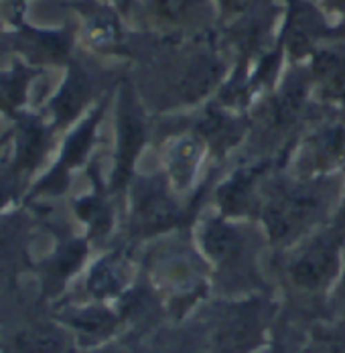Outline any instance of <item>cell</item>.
Returning <instances> with one entry per match:
<instances>
[{"label":"cell","instance_id":"cell-6","mask_svg":"<svg viewBox=\"0 0 345 353\" xmlns=\"http://www.w3.org/2000/svg\"><path fill=\"white\" fill-rule=\"evenodd\" d=\"M106 110L108 98L94 104L77 124L69 128L59 144L57 159L43 175L34 179V183L23 197L25 203H45L49 199H59L68 193L73 173H77L79 169H88V165L96 157V146Z\"/></svg>","mask_w":345,"mask_h":353},{"label":"cell","instance_id":"cell-27","mask_svg":"<svg viewBox=\"0 0 345 353\" xmlns=\"http://www.w3.org/2000/svg\"><path fill=\"white\" fill-rule=\"evenodd\" d=\"M333 296H335V301H337L339 309L345 313V264H344V270H342L339 281H337V284L333 286Z\"/></svg>","mask_w":345,"mask_h":353},{"label":"cell","instance_id":"cell-23","mask_svg":"<svg viewBox=\"0 0 345 353\" xmlns=\"http://www.w3.org/2000/svg\"><path fill=\"white\" fill-rule=\"evenodd\" d=\"M34 71L29 68H14L8 73H0V112L17 118L21 114V106L25 104V90L31 81Z\"/></svg>","mask_w":345,"mask_h":353},{"label":"cell","instance_id":"cell-9","mask_svg":"<svg viewBox=\"0 0 345 353\" xmlns=\"http://www.w3.org/2000/svg\"><path fill=\"white\" fill-rule=\"evenodd\" d=\"M288 175L301 179L344 175L345 173V118L315 116L297 137L278 165Z\"/></svg>","mask_w":345,"mask_h":353},{"label":"cell","instance_id":"cell-14","mask_svg":"<svg viewBox=\"0 0 345 353\" xmlns=\"http://www.w3.org/2000/svg\"><path fill=\"white\" fill-rule=\"evenodd\" d=\"M12 122V130H8L12 152L8 161H2V167L29 191L39 169L47 165L53 148L57 146L59 132L49 124V120L29 112H21Z\"/></svg>","mask_w":345,"mask_h":353},{"label":"cell","instance_id":"cell-26","mask_svg":"<svg viewBox=\"0 0 345 353\" xmlns=\"http://www.w3.org/2000/svg\"><path fill=\"white\" fill-rule=\"evenodd\" d=\"M86 353H132V350L116 339L108 341V343H102L98 347H92V350H86Z\"/></svg>","mask_w":345,"mask_h":353},{"label":"cell","instance_id":"cell-4","mask_svg":"<svg viewBox=\"0 0 345 353\" xmlns=\"http://www.w3.org/2000/svg\"><path fill=\"white\" fill-rule=\"evenodd\" d=\"M140 268L152 290L169 305H187L204 296L211 272L191 230L163 236L140 248Z\"/></svg>","mask_w":345,"mask_h":353},{"label":"cell","instance_id":"cell-28","mask_svg":"<svg viewBox=\"0 0 345 353\" xmlns=\"http://www.w3.org/2000/svg\"><path fill=\"white\" fill-rule=\"evenodd\" d=\"M331 223L345 234V185H344V193H342V201H339V208H337L335 217H333V221H331Z\"/></svg>","mask_w":345,"mask_h":353},{"label":"cell","instance_id":"cell-20","mask_svg":"<svg viewBox=\"0 0 345 353\" xmlns=\"http://www.w3.org/2000/svg\"><path fill=\"white\" fill-rule=\"evenodd\" d=\"M309 77L325 100L345 102V39L315 49Z\"/></svg>","mask_w":345,"mask_h":353},{"label":"cell","instance_id":"cell-2","mask_svg":"<svg viewBox=\"0 0 345 353\" xmlns=\"http://www.w3.org/2000/svg\"><path fill=\"white\" fill-rule=\"evenodd\" d=\"M191 232L209 266L211 283L224 281L234 288H246L262 281L264 258L273 248L260 223L232 219L206 205Z\"/></svg>","mask_w":345,"mask_h":353},{"label":"cell","instance_id":"cell-25","mask_svg":"<svg viewBox=\"0 0 345 353\" xmlns=\"http://www.w3.org/2000/svg\"><path fill=\"white\" fill-rule=\"evenodd\" d=\"M299 353H345V343L333 333H317Z\"/></svg>","mask_w":345,"mask_h":353},{"label":"cell","instance_id":"cell-8","mask_svg":"<svg viewBox=\"0 0 345 353\" xmlns=\"http://www.w3.org/2000/svg\"><path fill=\"white\" fill-rule=\"evenodd\" d=\"M33 205L41 215V228L53 236V248L39 262H34L33 272L39 276L41 296L55 301L68 290L73 279L86 270L94 246L83 234H75L69 221L53 215L45 203Z\"/></svg>","mask_w":345,"mask_h":353},{"label":"cell","instance_id":"cell-22","mask_svg":"<svg viewBox=\"0 0 345 353\" xmlns=\"http://www.w3.org/2000/svg\"><path fill=\"white\" fill-rule=\"evenodd\" d=\"M323 35H327V31L323 27L319 12L307 2L295 0V10L286 31V45L293 51V55L303 57L307 53H315V49L319 47L317 43Z\"/></svg>","mask_w":345,"mask_h":353},{"label":"cell","instance_id":"cell-29","mask_svg":"<svg viewBox=\"0 0 345 353\" xmlns=\"http://www.w3.org/2000/svg\"><path fill=\"white\" fill-rule=\"evenodd\" d=\"M8 141H10V134L6 132V134H4V137L0 139V165H2V154H4V144H6V142H8Z\"/></svg>","mask_w":345,"mask_h":353},{"label":"cell","instance_id":"cell-19","mask_svg":"<svg viewBox=\"0 0 345 353\" xmlns=\"http://www.w3.org/2000/svg\"><path fill=\"white\" fill-rule=\"evenodd\" d=\"M73 337L57 319H39L19 327L6 341L4 353H69Z\"/></svg>","mask_w":345,"mask_h":353},{"label":"cell","instance_id":"cell-7","mask_svg":"<svg viewBox=\"0 0 345 353\" xmlns=\"http://www.w3.org/2000/svg\"><path fill=\"white\" fill-rule=\"evenodd\" d=\"M157 165L167 175L172 189L197 210L207 205L213 159L207 144L189 126L175 128L157 144Z\"/></svg>","mask_w":345,"mask_h":353},{"label":"cell","instance_id":"cell-16","mask_svg":"<svg viewBox=\"0 0 345 353\" xmlns=\"http://www.w3.org/2000/svg\"><path fill=\"white\" fill-rule=\"evenodd\" d=\"M264 323V301L250 299L230 305L211 333V350L213 353H248L262 341Z\"/></svg>","mask_w":345,"mask_h":353},{"label":"cell","instance_id":"cell-30","mask_svg":"<svg viewBox=\"0 0 345 353\" xmlns=\"http://www.w3.org/2000/svg\"><path fill=\"white\" fill-rule=\"evenodd\" d=\"M333 37H337V39H345V23H342V27L335 31V35Z\"/></svg>","mask_w":345,"mask_h":353},{"label":"cell","instance_id":"cell-10","mask_svg":"<svg viewBox=\"0 0 345 353\" xmlns=\"http://www.w3.org/2000/svg\"><path fill=\"white\" fill-rule=\"evenodd\" d=\"M148 112L132 88L124 85L118 94L114 114V146L108 169V187L122 201L126 187L138 171L140 159L150 144Z\"/></svg>","mask_w":345,"mask_h":353},{"label":"cell","instance_id":"cell-18","mask_svg":"<svg viewBox=\"0 0 345 353\" xmlns=\"http://www.w3.org/2000/svg\"><path fill=\"white\" fill-rule=\"evenodd\" d=\"M92 98H94V79L81 68H71L63 85L47 106L49 124L57 132L69 130L92 110L90 108Z\"/></svg>","mask_w":345,"mask_h":353},{"label":"cell","instance_id":"cell-1","mask_svg":"<svg viewBox=\"0 0 345 353\" xmlns=\"http://www.w3.org/2000/svg\"><path fill=\"white\" fill-rule=\"evenodd\" d=\"M344 175L301 179L278 165L264 176L256 223L280 254L333 221L344 193Z\"/></svg>","mask_w":345,"mask_h":353},{"label":"cell","instance_id":"cell-5","mask_svg":"<svg viewBox=\"0 0 345 353\" xmlns=\"http://www.w3.org/2000/svg\"><path fill=\"white\" fill-rule=\"evenodd\" d=\"M278 270L295 292L319 296L337 284L345 264V234L333 223L313 232L293 248L275 254Z\"/></svg>","mask_w":345,"mask_h":353},{"label":"cell","instance_id":"cell-3","mask_svg":"<svg viewBox=\"0 0 345 353\" xmlns=\"http://www.w3.org/2000/svg\"><path fill=\"white\" fill-rule=\"evenodd\" d=\"M201 210L185 201L161 167L140 169L122 199V236L126 244L142 246L181 230H191Z\"/></svg>","mask_w":345,"mask_h":353},{"label":"cell","instance_id":"cell-12","mask_svg":"<svg viewBox=\"0 0 345 353\" xmlns=\"http://www.w3.org/2000/svg\"><path fill=\"white\" fill-rule=\"evenodd\" d=\"M276 165L278 163L275 161H254L240 157V161H236V165L224 175L217 171L215 183H211L209 189L207 205L232 219L256 221L262 181Z\"/></svg>","mask_w":345,"mask_h":353},{"label":"cell","instance_id":"cell-31","mask_svg":"<svg viewBox=\"0 0 345 353\" xmlns=\"http://www.w3.org/2000/svg\"><path fill=\"white\" fill-rule=\"evenodd\" d=\"M260 353H280V352H276V350H266V352H260Z\"/></svg>","mask_w":345,"mask_h":353},{"label":"cell","instance_id":"cell-21","mask_svg":"<svg viewBox=\"0 0 345 353\" xmlns=\"http://www.w3.org/2000/svg\"><path fill=\"white\" fill-rule=\"evenodd\" d=\"M150 14L163 29L199 27L213 10V0H150Z\"/></svg>","mask_w":345,"mask_h":353},{"label":"cell","instance_id":"cell-11","mask_svg":"<svg viewBox=\"0 0 345 353\" xmlns=\"http://www.w3.org/2000/svg\"><path fill=\"white\" fill-rule=\"evenodd\" d=\"M86 173L90 176V191L73 197L69 208L92 246L103 250L118 240L122 230V201L108 187L100 157H94Z\"/></svg>","mask_w":345,"mask_h":353},{"label":"cell","instance_id":"cell-17","mask_svg":"<svg viewBox=\"0 0 345 353\" xmlns=\"http://www.w3.org/2000/svg\"><path fill=\"white\" fill-rule=\"evenodd\" d=\"M55 319L71 333L77 345H81L83 350H92L112 341L124 317L118 309L106 303L81 301L63 307Z\"/></svg>","mask_w":345,"mask_h":353},{"label":"cell","instance_id":"cell-24","mask_svg":"<svg viewBox=\"0 0 345 353\" xmlns=\"http://www.w3.org/2000/svg\"><path fill=\"white\" fill-rule=\"evenodd\" d=\"M25 193H27V189L19 181H14L12 176L8 175L6 169L0 165V215L6 212L10 205L23 201Z\"/></svg>","mask_w":345,"mask_h":353},{"label":"cell","instance_id":"cell-15","mask_svg":"<svg viewBox=\"0 0 345 353\" xmlns=\"http://www.w3.org/2000/svg\"><path fill=\"white\" fill-rule=\"evenodd\" d=\"M41 228V215L33 203L19 201L0 215V274L17 276L33 270V234Z\"/></svg>","mask_w":345,"mask_h":353},{"label":"cell","instance_id":"cell-13","mask_svg":"<svg viewBox=\"0 0 345 353\" xmlns=\"http://www.w3.org/2000/svg\"><path fill=\"white\" fill-rule=\"evenodd\" d=\"M138 252L140 250L120 238L112 246L100 250V254L90 260L81 276V290L86 301L106 305L122 301L137 284L140 270Z\"/></svg>","mask_w":345,"mask_h":353}]
</instances>
